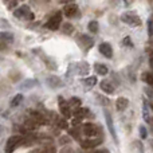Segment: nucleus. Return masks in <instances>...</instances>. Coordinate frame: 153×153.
Instances as JSON below:
<instances>
[{
  "instance_id": "1",
  "label": "nucleus",
  "mask_w": 153,
  "mask_h": 153,
  "mask_svg": "<svg viewBox=\"0 0 153 153\" xmlns=\"http://www.w3.org/2000/svg\"><path fill=\"white\" fill-rule=\"evenodd\" d=\"M22 143H23V136H11L5 144V153H12L19 145H22Z\"/></svg>"
},
{
  "instance_id": "2",
  "label": "nucleus",
  "mask_w": 153,
  "mask_h": 153,
  "mask_svg": "<svg viewBox=\"0 0 153 153\" xmlns=\"http://www.w3.org/2000/svg\"><path fill=\"white\" fill-rule=\"evenodd\" d=\"M13 15L18 19H32L34 18V13L31 12V10H30L27 5H22L18 10H15L13 11Z\"/></svg>"
},
{
  "instance_id": "3",
  "label": "nucleus",
  "mask_w": 153,
  "mask_h": 153,
  "mask_svg": "<svg viewBox=\"0 0 153 153\" xmlns=\"http://www.w3.org/2000/svg\"><path fill=\"white\" fill-rule=\"evenodd\" d=\"M61 23H62V12H56L55 15L48 20L46 27H47L48 30H51V31H56V30L59 28V26H61Z\"/></svg>"
},
{
  "instance_id": "4",
  "label": "nucleus",
  "mask_w": 153,
  "mask_h": 153,
  "mask_svg": "<svg viewBox=\"0 0 153 153\" xmlns=\"http://www.w3.org/2000/svg\"><path fill=\"white\" fill-rule=\"evenodd\" d=\"M102 144V138L101 137H89L87 140L81 141V146L83 149H90V148H95V146Z\"/></svg>"
},
{
  "instance_id": "5",
  "label": "nucleus",
  "mask_w": 153,
  "mask_h": 153,
  "mask_svg": "<svg viewBox=\"0 0 153 153\" xmlns=\"http://www.w3.org/2000/svg\"><path fill=\"white\" fill-rule=\"evenodd\" d=\"M58 102H59V110H61L62 116H63L65 118H70V117H71V111H70V103L66 102V101H65L62 97L58 98Z\"/></svg>"
},
{
  "instance_id": "6",
  "label": "nucleus",
  "mask_w": 153,
  "mask_h": 153,
  "mask_svg": "<svg viewBox=\"0 0 153 153\" xmlns=\"http://www.w3.org/2000/svg\"><path fill=\"white\" fill-rule=\"evenodd\" d=\"M121 19H122V22L130 24V26H140L141 24V20L134 13H124V15L121 16Z\"/></svg>"
},
{
  "instance_id": "7",
  "label": "nucleus",
  "mask_w": 153,
  "mask_h": 153,
  "mask_svg": "<svg viewBox=\"0 0 153 153\" xmlns=\"http://www.w3.org/2000/svg\"><path fill=\"white\" fill-rule=\"evenodd\" d=\"M83 133L87 137H97L98 136V128L93 124H85L83 125Z\"/></svg>"
},
{
  "instance_id": "8",
  "label": "nucleus",
  "mask_w": 153,
  "mask_h": 153,
  "mask_svg": "<svg viewBox=\"0 0 153 153\" xmlns=\"http://www.w3.org/2000/svg\"><path fill=\"white\" fill-rule=\"evenodd\" d=\"M100 53L102 54L106 58H111L113 55V50H111V46L109 43H101L100 45Z\"/></svg>"
},
{
  "instance_id": "9",
  "label": "nucleus",
  "mask_w": 153,
  "mask_h": 153,
  "mask_svg": "<svg viewBox=\"0 0 153 153\" xmlns=\"http://www.w3.org/2000/svg\"><path fill=\"white\" fill-rule=\"evenodd\" d=\"M105 120H106V125H108L109 132L111 133V137L114 138V141H117V136H116V130H114L113 121H111V116L108 113V111H105Z\"/></svg>"
},
{
  "instance_id": "10",
  "label": "nucleus",
  "mask_w": 153,
  "mask_h": 153,
  "mask_svg": "<svg viewBox=\"0 0 153 153\" xmlns=\"http://www.w3.org/2000/svg\"><path fill=\"white\" fill-rule=\"evenodd\" d=\"M63 13L66 16H69V18H73L74 15L78 13V7H76L75 4H67L66 7L63 8Z\"/></svg>"
},
{
  "instance_id": "11",
  "label": "nucleus",
  "mask_w": 153,
  "mask_h": 153,
  "mask_svg": "<svg viewBox=\"0 0 153 153\" xmlns=\"http://www.w3.org/2000/svg\"><path fill=\"white\" fill-rule=\"evenodd\" d=\"M31 117H32V120H34V121L38 122V124H42V125H47V124H48V120L46 118L43 114L38 113V111H34Z\"/></svg>"
},
{
  "instance_id": "12",
  "label": "nucleus",
  "mask_w": 153,
  "mask_h": 153,
  "mask_svg": "<svg viewBox=\"0 0 153 153\" xmlns=\"http://www.w3.org/2000/svg\"><path fill=\"white\" fill-rule=\"evenodd\" d=\"M128 103H129V101H128L126 98H124V97L117 98V102H116V108H117V110H120V111L125 110V109L128 108Z\"/></svg>"
},
{
  "instance_id": "13",
  "label": "nucleus",
  "mask_w": 153,
  "mask_h": 153,
  "mask_svg": "<svg viewBox=\"0 0 153 153\" xmlns=\"http://www.w3.org/2000/svg\"><path fill=\"white\" fill-rule=\"evenodd\" d=\"M100 86H101V89H102L103 91L106 93V94H113V93H114V87H113V85H111L110 82L102 81L100 83Z\"/></svg>"
},
{
  "instance_id": "14",
  "label": "nucleus",
  "mask_w": 153,
  "mask_h": 153,
  "mask_svg": "<svg viewBox=\"0 0 153 153\" xmlns=\"http://www.w3.org/2000/svg\"><path fill=\"white\" fill-rule=\"evenodd\" d=\"M94 70L98 73L100 75H106L109 71V69L105 66V65H101V63H95L94 65Z\"/></svg>"
},
{
  "instance_id": "15",
  "label": "nucleus",
  "mask_w": 153,
  "mask_h": 153,
  "mask_svg": "<svg viewBox=\"0 0 153 153\" xmlns=\"http://www.w3.org/2000/svg\"><path fill=\"white\" fill-rule=\"evenodd\" d=\"M79 40H81V42L85 45V48H89L90 46L93 45L91 38H89L87 35H81V36H79Z\"/></svg>"
},
{
  "instance_id": "16",
  "label": "nucleus",
  "mask_w": 153,
  "mask_h": 153,
  "mask_svg": "<svg viewBox=\"0 0 153 153\" xmlns=\"http://www.w3.org/2000/svg\"><path fill=\"white\" fill-rule=\"evenodd\" d=\"M143 81L145 82L146 85H149V86L153 89V75L151 73H144L143 74Z\"/></svg>"
},
{
  "instance_id": "17",
  "label": "nucleus",
  "mask_w": 153,
  "mask_h": 153,
  "mask_svg": "<svg viewBox=\"0 0 153 153\" xmlns=\"http://www.w3.org/2000/svg\"><path fill=\"white\" fill-rule=\"evenodd\" d=\"M86 109H76V110L74 111V118H78V120H82V118H83V117L85 116H86V114H85V113H86Z\"/></svg>"
},
{
  "instance_id": "18",
  "label": "nucleus",
  "mask_w": 153,
  "mask_h": 153,
  "mask_svg": "<svg viewBox=\"0 0 153 153\" xmlns=\"http://www.w3.org/2000/svg\"><path fill=\"white\" fill-rule=\"evenodd\" d=\"M70 106H71V108H75V109H78L79 106H81V100H79V98H76V97H73L71 100H70Z\"/></svg>"
},
{
  "instance_id": "19",
  "label": "nucleus",
  "mask_w": 153,
  "mask_h": 153,
  "mask_svg": "<svg viewBox=\"0 0 153 153\" xmlns=\"http://www.w3.org/2000/svg\"><path fill=\"white\" fill-rule=\"evenodd\" d=\"M1 39L4 40V42L12 43V40H13V35H12V34H8V32H1Z\"/></svg>"
},
{
  "instance_id": "20",
  "label": "nucleus",
  "mask_w": 153,
  "mask_h": 153,
  "mask_svg": "<svg viewBox=\"0 0 153 153\" xmlns=\"http://www.w3.org/2000/svg\"><path fill=\"white\" fill-rule=\"evenodd\" d=\"M22 100H23V95H22V94L15 95V98H13V100H12V102H11V105H12L13 108H16V106H18L19 103L22 102Z\"/></svg>"
},
{
  "instance_id": "21",
  "label": "nucleus",
  "mask_w": 153,
  "mask_h": 153,
  "mask_svg": "<svg viewBox=\"0 0 153 153\" xmlns=\"http://www.w3.org/2000/svg\"><path fill=\"white\" fill-rule=\"evenodd\" d=\"M95 82H97V78H95V76H90V78H87L86 81H85V85H86L87 87H91L95 85Z\"/></svg>"
},
{
  "instance_id": "22",
  "label": "nucleus",
  "mask_w": 153,
  "mask_h": 153,
  "mask_svg": "<svg viewBox=\"0 0 153 153\" xmlns=\"http://www.w3.org/2000/svg\"><path fill=\"white\" fill-rule=\"evenodd\" d=\"M89 30L91 32H97L98 31V23L95 20H93V22H90L89 23Z\"/></svg>"
},
{
  "instance_id": "23",
  "label": "nucleus",
  "mask_w": 153,
  "mask_h": 153,
  "mask_svg": "<svg viewBox=\"0 0 153 153\" xmlns=\"http://www.w3.org/2000/svg\"><path fill=\"white\" fill-rule=\"evenodd\" d=\"M63 32L65 34H71L73 32V26L70 23H66L63 24Z\"/></svg>"
},
{
  "instance_id": "24",
  "label": "nucleus",
  "mask_w": 153,
  "mask_h": 153,
  "mask_svg": "<svg viewBox=\"0 0 153 153\" xmlns=\"http://www.w3.org/2000/svg\"><path fill=\"white\" fill-rule=\"evenodd\" d=\"M40 153H56V149L54 146H46Z\"/></svg>"
},
{
  "instance_id": "25",
  "label": "nucleus",
  "mask_w": 153,
  "mask_h": 153,
  "mask_svg": "<svg viewBox=\"0 0 153 153\" xmlns=\"http://www.w3.org/2000/svg\"><path fill=\"white\" fill-rule=\"evenodd\" d=\"M58 125H59V128H61V129H67V122L65 121V120H59Z\"/></svg>"
},
{
  "instance_id": "26",
  "label": "nucleus",
  "mask_w": 153,
  "mask_h": 153,
  "mask_svg": "<svg viewBox=\"0 0 153 153\" xmlns=\"http://www.w3.org/2000/svg\"><path fill=\"white\" fill-rule=\"evenodd\" d=\"M140 133H141V138H146V130L144 126H140Z\"/></svg>"
},
{
  "instance_id": "27",
  "label": "nucleus",
  "mask_w": 153,
  "mask_h": 153,
  "mask_svg": "<svg viewBox=\"0 0 153 153\" xmlns=\"http://www.w3.org/2000/svg\"><path fill=\"white\" fill-rule=\"evenodd\" d=\"M70 134H71L73 137L78 138V129H74V130H71V132H70Z\"/></svg>"
},
{
  "instance_id": "28",
  "label": "nucleus",
  "mask_w": 153,
  "mask_h": 153,
  "mask_svg": "<svg viewBox=\"0 0 153 153\" xmlns=\"http://www.w3.org/2000/svg\"><path fill=\"white\" fill-rule=\"evenodd\" d=\"M69 141H70V140H69V138H67V137H65V138H63V137H62V138H59V143H61V144H67V143H69Z\"/></svg>"
},
{
  "instance_id": "29",
  "label": "nucleus",
  "mask_w": 153,
  "mask_h": 153,
  "mask_svg": "<svg viewBox=\"0 0 153 153\" xmlns=\"http://www.w3.org/2000/svg\"><path fill=\"white\" fill-rule=\"evenodd\" d=\"M91 153H109V151L108 149H98V151H94Z\"/></svg>"
},
{
  "instance_id": "30",
  "label": "nucleus",
  "mask_w": 153,
  "mask_h": 153,
  "mask_svg": "<svg viewBox=\"0 0 153 153\" xmlns=\"http://www.w3.org/2000/svg\"><path fill=\"white\" fill-rule=\"evenodd\" d=\"M149 56H151V66H152V69H153V51L149 53Z\"/></svg>"
},
{
  "instance_id": "31",
  "label": "nucleus",
  "mask_w": 153,
  "mask_h": 153,
  "mask_svg": "<svg viewBox=\"0 0 153 153\" xmlns=\"http://www.w3.org/2000/svg\"><path fill=\"white\" fill-rule=\"evenodd\" d=\"M151 122H152V124H153V120H151Z\"/></svg>"
},
{
  "instance_id": "32",
  "label": "nucleus",
  "mask_w": 153,
  "mask_h": 153,
  "mask_svg": "<svg viewBox=\"0 0 153 153\" xmlns=\"http://www.w3.org/2000/svg\"><path fill=\"white\" fill-rule=\"evenodd\" d=\"M152 109H153V106H152Z\"/></svg>"
}]
</instances>
